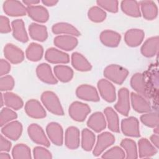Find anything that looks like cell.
Returning a JSON list of instances; mask_svg holds the SVG:
<instances>
[{
  "label": "cell",
  "mask_w": 159,
  "mask_h": 159,
  "mask_svg": "<svg viewBox=\"0 0 159 159\" xmlns=\"http://www.w3.org/2000/svg\"><path fill=\"white\" fill-rule=\"evenodd\" d=\"M130 85L139 94L146 98L148 97L146 83L143 75L142 73H136L132 76Z\"/></svg>",
  "instance_id": "obj_23"
},
{
  "label": "cell",
  "mask_w": 159,
  "mask_h": 159,
  "mask_svg": "<svg viewBox=\"0 0 159 159\" xmlns=\"http://www.w3.org/2000/svg\"><path fill=\"white\" fill-rule=\"evenodd\" d=\"M138 146L140 158H148L157 153V148L145 138H142L139 140Z\"/></svg>",
  "instance_id": "obj_30"
},
{
  "label": "cell",
  "mask_w": 159,
  "mask_h": 159,
  "mask_svg": "<svg viewBox=\"0 0 159 159\" xmlns=\"http://www.w3.org/2000/svg\"><path fill=\"white\" fill-rule=\"evenodd\" d=\"M25 111L30 117L34 119H42L46 117V111L40 103L36 99H30L25 104Z\"/></svg>",
  "instance_id": "obj_13"
},
{
  "label": "cell",
  "mask_w": 159,
  "mask_h": 159,
  "mask_svg": "<svg viewBox=\"0 0 159 159\" xmlns=\"http://www.w3.org/2000/svg\"><path fill=\"white\" fill-rule=\"evenodd\" d=\"M120 146L126 152V158H137L138 157L137 145L133 140L124 139L121 141Z\"/></svg>",
  "instance_id": "obj_39"
},
{
  "label": "cell",
  "mask_w": 159,
  "mask_h": 159,
  "mask_svg": "<svg viewBox=\"0 0 159 159\" xmlns=\"http://www.w3.org/2000/svg\"><path fill=\"white\" fill-rule=\"evenodd\" d=\"M0 158L1 159H11V156L6 152H1L0 153Z\"/></svg>",
  "instance_id": "obj_53"
},
{
  "label": "cell",
  "mask_w": 159,
  "mask_h": 159,
  "mask_svg": "<svg viewBox=\"0 0 159 159\" xmlns=\"http://www.w3.org/2000/svg\"><path fill=\"white\" fill-rule=\"evenodd\" d=\"M52 32L55 34H67L74 36H80V32L78 29L70 24L66 22H58L53 25Z\"/></svg>",
  "instance_id": "obj_31"
},
{
  "label": "cell",
  "mask_w": 159,
  "mask_h": 159,
  "mask_svg": "<svg viewBox=\"0 0 159 159\" xmlns=\"http://www.w3.org/2000/svg\"><path fill=\"white\" fill-rule=\"evenodd\" d=\"M151 142L154 145V146L158 148L159 147V137L157 134H153L152 135L150 136V138Z\"/></svg>",
  "instance_id": "obj_50"
},
{
  "label": "cell",
  "mask_w": 159,
  "mask_h": 159,
  "mask_svg": "<svg viewBox=\"0 0 159 159\" xmlns=\"http://www.w3.org/2000/svg\"><path fill=\"white\" fill-rule=\"evenodd\" d=\"M36 74L39 79L45 83L55 84L58 83L57 79L52 73L50 66L47 63L39 65L36 68Z\"/></svg>",
  "instance_id": "obj_16"
},
{
  "label": "cell",
  "mask_w": 159,
  "mask_h": 159,
  "mask_svg": "<svg viewBox=\"0 0 159 159\" xmlns=\"http://www.w3.org/2000/svg\"><path fill=\"white\" fill-rule=\"evenodd\" d=\"M46 132L52 142L58 146H61L63 142V130L62 127L57 122H52L46 127Z\"/></svg>",
  "instance_id": "obj_10"
},
{
  "label": "cell",
  "mask_w": 159,
  "mask_h": 159,
  "mask_svg": "<svg viewBox=\"0 0 159 159\" xmlns=\"http://www.w3.org/2000/svg\"><path fill=\"white\" fill-rule=\"evenodd\" d=\"M101 157L102 158L123 159L125 158V153L120 147L115 146L106 151L104 154H102Z\"/></svg>",
  "instance_id": "obj_43"
},
{
  "label": "cell",
  "mask_w": 159,
  "mask_h": 159,
  "mask_svg": "<svg viewBox=\"0 0 159 159\" xmlns=\"http://www.w3.org/2000/svg\"><path fill=\"white\" fill-rule=\"evenodd\" d=\"M98 88L101 97L108 102H112L116 99V88L108 80L101 79L98 82Z\"/></svg>",
  "instance_id": "obj_9"
},
{
  "label": "cell",
  "mask_w": 159,
  "mask_h": 159,
  "mask_svg": "<svg viewBox=\"0 0 159 159\" xmlns=\"http://www.w3.org/2000/svg\"><path fill=\"white\" fill-rule=\"evenodd\" d=\"M115 142L114 136L109 132H104L98 136L97 142L93 153L95 157L99 156L107 148Z\"/></svg>",
  "instance_id": "obj_5"
},
{
  "label": "cell",
  "mask_w": 159,
  "mask_h": 159,
  "mask_svg": "<svg viewBox=\"0 0 159 159\" xmlns=\"http://www.w3.org/2000/svg\"><path fill=\"white\" fill-rule=\"evenodd\" d=\"M90 112L89 106L80 101L72 102L68 109L69 116L72 119L77 122L84 121Z\"/></svg>",
  "instance_id": "obj_3"
},
{
  "label": "cell",
  "mask_w": 159,
  "mask_h": 159,
  "mask_svg": "<svg viewBox=\"0 0 159 159\" xmlns=\"http://www.w3.org/2000/svg\"><path fill=\"white\" fill-rule=\"evenodd\" d=\"M17 115L13 110L8 107H4L0 112V125L2 127L11 120L17 119Z\"/></svg>",
  "instance_id": "obj_42"
},
{
  "label": "cell",
  "mask_w": 159,
  "mask_h": 159,
  "mask_svg": "<svg viewBox=\"0 0 159 159\" xmlns=\"http://www.w3.org/2000/svg\"><path fill=\"white\" fill-rule=\"evenodd\" d=\"M4 12L9 16H23L27 13V7L20 1L16 0H7L2 5Z\"/></svg>",
  "instance_id": "obj_7"
},
{
  "label": "cell",
  "mask_w": 159,
  "mask_h": 159,
  "mask_svg": "<svg viewBox=\"0 0 159 159\" xmlns=\"http://www.w3.org/2000/svg\"><path fill=\"white\" fill-rule=\"evenodd\" d=\"M45 58L47 61L54 64H65L70 61L68 53L53 47L46 50Z\"/></svg>",
  "instance_id": "obj_14"
},
{
  "label": "cell",
  "mask_w": 159,
  "mask_h": 159,
  "mask_svg": "<svg viewBox=\"0 0 159 159\" xmlns=\"http://www.w3.org/2000/svg\"><path fill=\"white\" fill-rule=\"evenodd\" d=\"M12 35L18 41L25 43L29 40V37L25 30L24 22L22 19H16L11 24Z\"/></svg>",
  "instance_id": "obj_26"
},
{
  "label": "cell",
  "mask_w": 159,
  "mask_h": 159,
  "mask_svg": "<svg viewBox=\"0 0 159 159\" xmlns=\"http://www.w3.org/2000/svg\"><path fill=\"white\" fill-rule=\"evenodd\" d=\"M95 135L88 129H84L81 133V147L85 151H91L95 143Z\"/></svg>",
  "instance_id": "obj_37"
},
{
  "label": "cell",
  "mask_w": 159,
  "mask_h": 159,
  "mask_svg": "<svg viewBox=\"0 0 159 159\" xmlns=\"http://www.w3.org/2000/svg\"><path fill=\"white\" fill-rule=\"evenodd\" d=\"M27 132L30 139L35 143L49 147L50 142L42 128L37 124H32L27 128Z\"/></svg>",
  "instance_id": "obj_4"
},
{
  "label": "cell",
  "mask_w": 159,
  "mask_h": 159,
  "mask_svg": "<svg viewBox=\"0 0 159 159\" xmlns=\"http://www.w3.org/2000/svg\"><path fill=\"white\" fill-rule=\"evenodd\" d=\"M96 3L99 7L109 12L116 13L118 11L119 2L116 0H98Z\"/></svg>",
  "instance_id": "obj_44"
},
{
  "label": "cell",
  "mask_w": 159,
  "mask_h": 159,
  "mask_svg": "<svg viewBox=\"0 0 159 159\" xmlns=\"http://www.w3.org/2000/svg\"><path fill=\"white\" fill-rule=\"evenodd\" d=\"M143 17L147 20H153L158 15V8L153 1H141L139 2Z\"/></svg>",
  "instance_id": "obj_28"
},
{
  "label": "cell",
  "mask_w": 159,
  "mask_h": 159,
  "mask_svg": "<svg viewBox=\"0 0 159 159\" xmlns=\"http://www.w3.org/2000/svg\"><path fill=\"white\" fill-rule=\"evenodd\" d=\"M144 37L145 33L142 30L139 29H131L125 32L124 35V40L128 46L135 47L141 44Z\"/></svg>",
  "instance_id": "obj_20"
},
{
  "label": "cell",
  "mask_w": 159,
  "mask_h": 159,
  "mask_svg": "<svg viewBox=\"0 0 159 159\" xmlns=\"http://www.w3.org/2000/svg\"><path fill=\"white\" fill-rule=\"evenodd\" d=\"M121 39L120 35L111 30H105L100 34V40L103 45L109 47H116Z\"/></svg>",
  "instance_id": "obj_25"
},
{
  "label": "cell",
  "mask_w": 159,
  "mask_h": 159,
  "mask_svg": "<svg viewBox=\"0 0 159 159\" xmlns=\"http://www.w3.org/2000/svg\"><path fill=\"white\" fill-rule=\"evenodd\" d=\"M14 80L10 75H4L0 79V89L1 91H11L14 86Z\"/></svg>",
  "instance_id": "obj_45"
},
{
  "label": "cell",
  "mask_w": 159,
  "mask_h": 159,
  "mask_svg": "<svg viewBox=\"0 0 159 159\" xmlns=\"http://www.w3.org/2000/svg\"><path fill=\"white\" fill-rule=\"evenodd\" d=\"M131 104L133 109L139 113H147L151 111L149 102L142 96L134 92L130 94Z\"/></svg>",
  "instance_id": "obj_21"
},
{
  "label": "cell",
  "mask_w": 159,
  "mask_h": 159,
  "mask_svg": "<svg viewBox=\"0 0 159 159\" xmlns=\"http://www.w3.org/2000/svg\"><path fill=\"white\" fill-rule=\"evenodd\" d=\"M4 55L5 58L13 64L20 63L24 59L23 51L12 43H7L4 46Z\"/></svg>",
  "instance_id": "obj_12"
},
{
  "label": "cell",
  "mask_w": 159,
  "mask_h": 159,
  "mask_svg": "<svg viewBox=\"0 0 159 159\" xmlns=\"http://www.w3.org/2000/svg\"><path fill=\"white\" fill-rule=\"evenodd\" d=\"M12 155L14 159H29L32 158L30 148L24 143L16 145L12 150Z\"/></svg>",
  "instance_id": "obj_38"
},
{
  "label": "cell",
  "mask_w": 159,
  "mask_h": 159,
  "mask_svg": "<svg viewBox=\"0 0 159 159\" xmlns=\"http://www.w3.org/2000/svg\"><path fill=\"white\" fill-rule=\"evenodd\" d=\"M159 39L158 36H154L147 39L140 48L142 54L146 57L150 58L155 56L158 50Z\"/></svg>",
  "instance_id": "obj_24"
},
{
  "label": "cell",
  "mask_w": 159,
  "mask_h": 159,
  "mask_svg": "<svg viewBox=\"0 0 159 159\" xmlns=\"http://www.w3.org/2000/svg\"><path fill=\"white\" fill-rule=\"evenodd\" d=\"M11 142L7 140L2 135H1L0 150L1 152H9L11 148Z\"/></svg>",
  "instance_id": "obj_49"
},
{
  "label": "cell",
  "mask_w": 159,
  "mask_h": 159,
  "mask_svg": "<svg viewBox=\"0 0 159 159\" xmlns=\"http://www.w3.org/2000/svg\"><path fill=\"white\" fill-rule=\"evenodd\" d=\"M4 99V104L14 110H19L21 109L24 105V102L21 98L18 95L11 93L6 92L3 94Z\"/></svg>",
  "instance_id": "obj_36"
},
{
  "label": "cell",
  "mask_w": 159,
  "mask_h": 159,
  "mask_svg": "<svg viewBox=\"0 0 159 159\" xmlns=\"http://www.w3.org/2000/svg\"><path fill=\"white\" fill-rule=\"evenodd\" d=\"M1 132L9 139L17 140L22 134V125L17 120L9 122L2 127Z\"/></svg>",
  "instance_id": "obj_15"
},
{
  "label": "cell",
  "mask_w": 159,
  "mask_h": 159,
  "mask_svg": "<svg viewBox=\"0 0 159 159\" xmlns=\"http://www.w3.org/2000/svg\"><path fill=\"white\" fill-rule=\"evenodd\" d=\"M11 70V65L4 59L0 60V75L1 76L7 74Z\"/></svg>",
  "instance_id": "obj_48"
},
{
  "label": "cell",
  "mask_w": 159,
  "mask_h": 159,
  "mask_svg": "<svg viewBox=\"0 0 159 159\" xmlns=\"http://www.w3.org/2000/svg\"><path fill=\"white\" fill-rule=\"evenodd\" d=\"M42 2L44 5L47 6H53L58 2V1L54 0H43Z\"/></svg>",
  "instance_id": "obj_51"
},
{
  "label": "cell",
  "mask_w": 159,
  "mask_h": 159,
  "mask_svg": "<svg viewBox=\"0 0 159 159\" xmlns=\"http://www.w3.org/2000/svg\"><path fill=\"white\" fill-rule=\"evenodd\" d=\"M120 7L122 11L127 16L134 17H140L139 3L134 0H124L121 2Z\"/></svg>",
  "instance_id": "obj_32"
},
{
  "label": "cell",
  "mask_w": 159,
  "mask_h": 159,
  "mask_svg": "<svg viewBox=\"0 0 159 159\" xmlns=\"http://www.w3.org/2000/svg\"><path fill=\"white\" fill-rule=\"evenodd\" d=\"M43 54V48L42 46L34 42L30 43L25 51L27 58L32 61H39L42 58Z\"/></svg>",
  "instance_id": "obj_35"
},
{
  "label": "cell",
  "mask_w": 159,
  "mask_h": 159,
  "mask_svg": "<svg viewBox=\"0 0 159 159\" xmlns=\"http://www.w3.org/2000/svg\"><path fill=\"white\" fill-rule=\"evenodd\" d=\"M77 97L81 99L88 101H99V96L96 89L89 84H81L76 90Z\"/></svg>",
  "instance_id": "obj_11"
},
{
  "label": "cell",
  "mask_w": 159,
  "mask_h": 159,
  "mask_svg": "<svg viewBox=\"0 0 159 159\" xmlns=\"http://www.w3.org/2000/svg\"><path fill=\"white\" fill-rule=\"evenodd\" d=\"M11 31L9 19L4 16L0 17V32L2 34H7Z\"/></svg>",
  "instance_id": "obj_47"
},
{
  "label": "cell",
  "mask_w": 159,
  "mask_h": 159,
  "mask_svg": "<svg viewBox=\"0 0 159 159\" xmlns=\"http://www.w3.org/2000/svg\"><path fill=\"white\" fill-rule=\"evenodd\" d=\"M128 75L129 71L126 68L116 64L108 65L104 70V76L117 84H122Z\"/></svg>",
  "instance_id": "obj_2"
},
{
  "label": "cell",
  "mask_w": 159,
  "mask_h": 159,
  "mask_svg": "<svg viewBox=\"0 0 159 159\" xmlns=\"http://www.w3.org/2000/svg\"><path fill=\"white\" fill-rule=\"evenodd\" d=\"M88 18L94 22H101L106 17V12L100 7L93 6L88 12Z\"/></svg>",
  "instance_id": "obj_40"
},
{
  "label": "cell",
  "mask_w": 159,
  "mask_h": 159,
  "mask_svg": "<svg viewBox=\"0 0 159 159\" xmlns=\"http://www.w3.org/2000/svg\"><path fill=\"white\" fill-rule=\"evenodd\" d=\"M54 73L57 80L63 83H67L73 77V71L66 65H57L53 68Z\"/></svg>",
  "instance_id": "obj_34"
},
{
  "label": "cell",
  "mask_w": 159,
  "mask_h": 159,
  "mask_svg": "<svg viewBox=\"0 0 159 159\" xmlns=\"http://www.w3.org/2000/svg\"><path fill=\"white\" fill-rule=\"evenodd\" d=\"M41 101L46 109L52 114L57 116L64 115L60 101L53 92L50 91L43 92L41 95Z\"/></svg>",
  "instance_id": "obj_1"
},
{
  "label": "cell",
  "mask_w": 159,
  "mask_h": 159,
  "mask_svg": "<svg viewBox=\"0 0 159 159\" xmlns=\"http://www.w3.org/2000/svg\"><path fill=\"white\" fill-rule=\"evenodd\" d=\"M87 125L96 132H100L106 127V121L104 114L96 112L91 115L87 121Z\"/></svg>",
  "instance_id": "obj_22"
},
{
  "label": "cell",
  "mask_w": 159,
  "mask_h": 159,
  "mask_svg": "<svg viewBox=\"0 0 159 159\" xmlns=\"http://www.w3.org/2000/svg\"><path fill=\"white\" fill-rule=\"evenodd\" d=\"M34 158L36 159H51L52 155L46 148L42 147H35L33 150Z\"/></svg>",
  "instance_id": "obj_46"
},
{
  "label": "cell",
  "mask_w": 159,
  "mask_h": 159,
  "mask_svg": "<svg viewBox=\"0 0 159 159\" xmlns=\"http://www.w3.org/2000/svg\"><path fill=\"white\" fill-rule=\"evenodd\" d=\"M115 109L120 114L127 116L130 111L129 91L126 88H122L118 91V101L114 105Z\"/></svg>",
  "instance_id": "obj_6"
},
{
  "label": "cell",
  "mask_w": 159,
  "mask_h": 159,
  "mask_svg": "<svg viewBox=\"0 0 159 159\" xmlns=\"http://www.w3.org/2000/svg\"><path fill=\"white\" fill-rule=\"evenodd\" d=\"M55 46L60 49L71 51L78 45V40L75 36L69 35H58L54 38L53 40Z\"/></svg>",
  "instance_id": "obj_18"
},
{
  "label": "cell",
  "mask_w": 159,
  "mask_h": 159,
  "mask_svg": "<svg viewBox=\"0 0 159 159\" xmlns=\"http://www.w3.org/2000/svg\"><path fill=\"white\" fill-rule=\"evenodd\" d=\"M27 13L29 16L36 22L44 23L49 18V14L47 9L42 6H30L27 7Z\"/></svg>",
  "instance_id": "obj_17"
},
{
  "label": "cell",
  "mask_w": 159,
  "mask_h": 159,
  "mask_svg": "<svg viewBox=\"0 0 159 159\" xmlns=\"http://www.w3.org/2000/svg\"><path fill=\"white\" fill-rule=\"evenodd\" d=\"M80 130L75 126L67 128L65 135V143L69 149H76L80 146Z\"/></svg>",
  "instance_id": "obj_19"
},
{
  "label": "cell",
  "mask_w": 159,
  "mask_h": 159,
  "mask_svg": "<svg viewBox=\"0 0 159 159\" xmlns=\"http://www.w3.org/2000/svg\"><path fill=\"white\" fill-rule=\"evenodd\" d=\"M104 113L106 117L108 128L114 132H119V120L116 112L111 107H107L104 110Z\"/></svg>",
  "instance_id": "obj_33"
},
{
  "label": "cell",
  "mask_w": 159,
  "mask_h": 159,
  "mask_svg": "<svg viewBox=\"0 0 159 159\" xmlns=\"http://www.w3.org/2000/svg\"><path fill=\"white\" fill-rule=\"evenodd\" d=\"M40 2V1L37 0H25L23 1V3H24L25 5L27 6H34L39 4Z\"/></svg>",
  "instance_id": "obj_52"
},
{
  "label": "cell",
  "mask_w": 159,
  "mask_h": 159,
  "mask_svg": "<svg viewBox=\"0 0 159 159\" xmlns=\"http://www.w3.org/2000/svg\"><path fill=\"white\" fill-rule=\"evenodd\" d=\"M153 131L156 132V134H158V127H157V128H155V129H154V130H153Z\"/></svg>",
  "instance_id": "obj_55"
},
{
  "label": "cell",
  "mask_w": 159,
  "mask_h": 159,
  "mask_svg": "<svg viewBox=\"0 0 159 159\" xmlns=\"http://www.w3.org/2000/svg\"><path fill=\"white\" fill-rule=\"evenodd\" d=\"M4 104V99L3 94H1V107H2V106Z\"/></svg>",
  "instance_id": "obj_54"
},
{
  "label": "cell",
  "mask_w": 159,
  "mask_h": 159,
  "mask_svg": "<svg viewBox=\"0 0 159 159\" xmlns=\"http://www.w3.org/2000/svg\"><path fill=\"white\" fill-rule=\"evenodd\" d=\"M141 122L149 127H157L158 124V116L157 112H147L140 116Z\"/></svg>",
  "instance_id": "obj_41"
},
{
  "label": "cell",
  "mask_w": 159,
  "mask_h": 159,
  "mask_svg": "<svg viewBox=\"0 0 159 159\" xmlns=\"http://www.w3.org/2000/svg\"><path fill=\"white\" fill-rule=\"evenodd\" d=\"M121 130L125 135L132 137H140L139 122L135 117L124 119L121 122Z\"/></svg>",
  "instance_id": "obj_8"
},
{
  "label": "cell",
  "mask_w": 159,
  "mask_h": 159,
  "mask_svg": "<svg viewBox=\"0 0 159 159\" xmlns=\"http://www.w3.org/2000/svg\"><path fill=\"white\" fill-rule=\"evenodd\" d=\"M71 65L75 69L80 71H88L92 68V66L88 60L78 52L72 53Z\"/></svg>",
  "instance_id": "obj_29"
},
{
  "label": "cell",
  "mask_w": 159,
  "mask_h": 159,
  "mask_svg": "<svg viewBox=\"0 0 159 159\" xmlns=\"http://www.w3.org/2000/svg\"><path fill=\"white\" fill-rule=\"evenodd\" d=\"M29 32L32 39L39 42H44L48 37L46 26L37 23H31L29 25Z\"/></svg>",
  "instance_id": "obj_27"
}]
</instances>
